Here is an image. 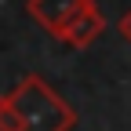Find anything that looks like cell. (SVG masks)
Returning a JSON list of instances; mask_svg holds the SVG:
<instances>
[{
  "label": "cell",
  "mask_w": 131,
  "mask_h": 131,
  "mask_svg": "<svg viewBox=\"0 0 131 131\" xmlns=\"http://www.w3.org/2000/svg\"><path fill=\"white\" fill-rule=\"evenodd\" d=\"M15 109H18V131H73L77 109L47 84L40 73H26L11 88Z\"/></svg>",
  "instance_id": "6da1fadb"
},
{
  "label": "cell",
  "mask_w": 131,
  "mask_h": 131,
  "mask_svg": "<svg viewBox=\"0 0 131 131\" xmlns=\"http://www.w3.org/2000/svg\"><path fill=\"white\" fill-rule=\"evenodd\" d=\"M88 4L91 0H26V15L47 33V37L62 40V33L73 26V18Z\"/></svg>",
  "instance_id": "7a4b0ae2"
},
{
  "label": "cell",
  "mask_w": 131,
  "mask_h": 131,
  "mask_svg": "<svg viewBox=\"0 0 131 131\" xmlns=\"http://www.w3.org/2000/svg\"><path fill=\"white\" fill-rule=\"evenodd\" d=\"M102 29H106V15L98 11V4L91 0V4L73 18V26L62 33V44H66V47H77V51H84V47H91L98 37H102Z\"/></svg>",
  "instance_id": "3957f363"
},
{
  "label": "cell",
  "mask_w": 131,
  "mask_h": 131,
  "mask_svg": "<svg viewBox=\"0 0 131 131\" xmlns=\"http://www.w3.org/2000/svg\"><path fill=\"white\" fill-rule=\"evenodd\" d=\"M18 109H15V98L11 91L7 95H0V131H18Z\"/></svg>",
  "instance_id": "277c9868"
},
{
  "label": "cell",
  "mask_w": 131,
  "mask_h": 131,
  "mask_svg": "<svg viewBox=\"0 0 131 131\" xmlns=\"http://www.w3.org/2000/svg\"><path fill=\"white\" fill-rule=\"evenodd\" d=\"M117 33H120V37H124V40L131 44V7H127V11L120 15V22H117Z\"/></svg>",
  "instance_id": "5b68a950"
}]
</instances>
